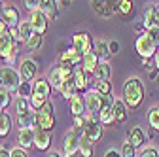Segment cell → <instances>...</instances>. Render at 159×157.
<instances>
[{
    "label": "cell",
    "instance_id": "57",
    "mask_svg": "<svg viewBox=\"0 0 159 157\" xmlns=\"http://www.w3.org/2000/svg\"><path fill=\"white\" fill-rule=\"evenodd\" d=\"M2 114H4V112H2V110H0V117H2Z\"/></svg>",
    "mask_w": 159,
    "mask_h": 157
},
{
    "label": "cell",
    "instance_id": "14",
    "mask_svg": "<svg viewBox=\"0 0 159 157\" xmlns=\"http://www.w3.org/2000/svg\"><path fill=\"white\" fill-rule=\"evenodd\" d=\"M114 96H104L102 101V108L98 112V121L101 125H114Z\"/></svg>",
    "mask_w": 159,
    "mask_h": 157
},
{
    "label": "cell",
    "instance_id": "33",
    "mask_svg": "<svg viewBox=\"0 0 159 157\" xmlns=\"http://www.w3.org/2000/svg\"><path fill=\"white\" fill-rule=\"evenodd\" d=\"M10 131H11V115L10 114H2V117H0V136H8L10 134Z\"/></svg>",
    "mask_w": 159,
    "mask_h": 157
},
{
    "label": "cell",
    "instance_id": "10",
    "mask_svg": "<svg viewBox=\"0 0 159 157\" xmlns=\"http://www.w3.org/2000/svg\"><path fill=\"white\" fill-rule=\"evenodd\" d=\"M29 23L34 30V34H40V36H44L46 30H48V23H49V19L48 15L42 11V10H36L32 13H29Z\"/></svg>",
    "mask_w": 159,
    "mask_h": 157
},
{
    "label": "cell",
    "instance_id": "20",
    "mask_svg": "<svg viewBox=\"0 0 159 157\" xmlns=\"http://www.w3.org/2000/svg\"><path fill=\"white\" fill-rule=\"evenodd\" d=\"M70 112H72V117H78V115H85L87 112V104H85V95H76L74 99L70 101Z\"/></svg>",
    "mask_w": 159,
    "mask_h": 157
},
{
    "label": "cell",
    "instance_id": "32",
    "mask_svg": "<svg viewBox=\"0 0 159 157\" xmlns=\"http://www.w3.org/2000/svg\"><path fill=\"white\" fill-rule=\"evenodd\" d=\"M48 80H49L51 87L59 91V87H61V83H63V76H61V70H59V66H53V68L49 70V74H48Z\"/></svg>",
    "mask_w": 159,
    "mask_h": 157
},
{
    "label": "cell",
    "instance_id": "18",
    "mask_svg": "<svg viewBox=\"0 0 159 157\" xmlns=\"http://www.w3.org/2000/svg\"><path fill=\"white\" fill-rule=\"evenodd\" d=\"M74 85H76V89H78V93L80 95H85L87 91H89V74L82 68V66H78L76 70H74Z\"/></svg>",
    "mask_w": 159,
    "mask_h": 157
},
{
    "label": "cell",
    "instance_id": "19",
    "mask_svg": "<svg viewBox=\"0 0 159 157\" xmlns=\"http://www.w3.org/2000/svg\"><path fill=\"white\" fill-rule=\"evenodd\" d=\"M146 142V132L140 129V127H133L129 132H127V144H131L134 150L136 148H142Z\"/></svg>",
    "mask_w": 159,
    "mask_h": 157
},
{
    "label": "cell",
    "instance_id": "5",
    "mask_svg": "<svg viewBox=\"0 0 159 157\" xmlns=\"http://www.w3.org/2000/svg\"><path fill=\"white\" fill-rule=\"evenodd\" d=\"M36 127L44 129L48 132H51L55 129V112H53V104L49 101L36 112Z\"/></svg>",
    "mask_w": 159,
    "mask_h": 157
},
{
    "label": "cell",
    "instance_id": "9",
    "mask_svg": "<svg viewBox=\"0 0 159 157\" xmlns=\"http://www.w3.org/2000/svg\"><path fill=\"white\" fill-rule=\"evenodd\" d=\"M82 55H78L72 47L68 49H61L59 51V57H57V65L59 66H72V68H78L82 66Z\"/></svg>",
    "mask_w": 159,
    "mask_h": 157
},
{
    "label": "cell",
    "instance_id": "52",
    "mask_svg": "<svg viewBox=\"0 0 159 157\" xmlns=\"http://www.w3.org/2000/svg\"><path fill=\"white\" fill-rule=\"evenodd\" d=\"M153 65H155V68L159 70V51L155 53V59H153Z\"/></svg>",
    "mask_w": 159,
    "mask_h": 157
},
{
    "label": "cell",
    "instance_id": "34",
    "mask_svg": "<svg viewBox=\"0 0 159 157\" xmlns=\"http://www.w3.org/2000/svg\"><path fill=\"white\" fill-rule=\"evenodd\" d=\"M148 123L153 131L159 132V106H153L148 110Z\"/></svg>",
    "mask_w": 159,
    "mask_h": 157
},
{
    "label": "cell",
    "instance_id": "47",
    "mask_svg": "<svg viewBox=\"0 0 159 157\" xmlns=\"http://www.w3.org/2000/svg\"><path fill=\"white\" fill-rule=\"evenodd\" d=\"M17 53H19V49H15V51H13V53H11L8 59H6V61H4V63H6V66H10V65H13V63H15V59H17Z\"/></svg>",
    "mask_w": 159,
    "mask_h": 157
},
{
    "label": "cell",
    "instance_id": "25",
    "mask_svg": "<svg viewBox=\"0 0 159 157\" xmlns=\"http://www.w3.org/2000/svg\"><path fill=\"white\" fill-rule=\"evenodd\" d=\"M17 125L19 129H36V112L30 110V112H25V114H19L17 115Z\"/></svg>",
    "mask_w": 159,
    "mask_h": 157
},
{
    "label": "cell",
    "instance_id": "49",
    "mask_svg": "<svg viewBox=\"0 0 159 157\" xmlns=\"http://www.w3.org/2000/svg\"><path fill=\"white\" fill-rule=\"evenodd\" d=\"M8 30H10V29H8V27H6V23H4V21H2V19H0V36H2V34H6V32H8Z\"/></svg>",
    "mask_w": 159,
    "mask_h": 157
},
{
    "label": "cell",
    "instance_id": "29",
    "mask_svg": "<svg viewBox=\"0 0 159 157\" xmlns=\"http://www.w3.org/2000/svg\"><path fill=\"white\" fill-rule=\"evenodd\" d=\"M95 150H93V142L82 132V138H80V155L82 157H93Z\"/></svg>",
    "mask_w": 159,
    "mask_h": 157
},
{
    "label": "cell",
    "instance_id": "35",
    "mask_svg": "<svg viewBox=\"0 0 159 157\" xmlns=\"http://www.w3.org/2000/svg\"><path fill=\"white\" fill-rule=\"evenodd\" d=\"M32 108H30V102H29V99H21V96H17L15 99V112H17V115L19 114H25V112H30Z\"/></svg>",
    "mask_w": 159,
    "mask_h": 157
},
{
    "label": "cell",
    "instance_id": "22",
    "mask_svg": "<svg viewBox=\"0 0 159 157\" xmlns=\"http://www.w3.org/2000/svg\"><path fill=\"white\" fill-rule=\"evenodd\" d=\"M17 144L19 148L23 150H29L34 146V131L32 129H19L17 132Z\"/></svg>",
    "mask_w": 159,
    "mask_h": 157
},
{
    "label": "cell",
    "instance_id": "16",
    "mask_svg": "<svg viewBox=\"0 0 159 157\" xmlns=\"http://www.w3.org/2000/svg\"><path fill=\"white\" fill-rule=\"evenodd\" d=\"M34 148L40 150V151H46L51 148V132L44 131V129H40L36 127L34 129Z\"/></svg>",
    "mask_w": 159,
    "mask_h": 157
},
{
    "label": "cell",
    "instance_id": "48",
    "mask_svg": "<svg viewBox=\"0 0 159 157\" xmlns=\"http://www.w3.org/2000/svg\"><path fill=\"white\" fill-rule=\"evenodd\" d=\"M104 157H121V151H117V150H114V148H112V150H108V151H106V155H104Z\"/></svg>",
    "mask_w": 159,
    "mask_h": 157
},
{
    "label": "cell",
    "instance_id": "12",
    "mask_svg": "<svg viewBox=\"0 0 159 157\" xmlns=\"http://www.w3.org/2000/svg\"><path fill=\"white\" fill-rule=\"evenodd\" d=\"M0 19L6 23V27L11 30V29H17L19 23H21V17H19V10L13 6V4H6L0 11Z\"/></svg>",
    "mask_w": 159,
    "mask_h": 157
},
{
    "label": "cell",
    "instance_id": "40",
    "mask_svg": "<svg viewBox=\"0 0 159 157\" xmlns=\"http://www.w3.org/2000/svg\"><path fill=\"white\" fill-rule=\"evenodd\" d=\"M133 10H134V6H133L131 0H119V13H121V15L129 17L133 13Z\"/></svg>",
    "mask_w": 159,
    "mask_h": 157
},
{
    "label": "cell",
    "instance_id": "42",
    "mask_svg": "<svg viewBox=\"0 0 159 157\" xmlns=\"http://www.w3.org/2000/svg\"><path fill=\"white\" fill-rule=\"evenodd\" d=\"M72 123H74V129L78 131H84V127H85V123H87V117L85 115H78V117H72Z\"/></svg>",
    "mask_w": 159,
    "mask_h": 157
},
{
    "label": "cell",
    "instance_id": "31",
    "mask_svg": "<svg viewBox=\"0 0 159 157\" xmlns=\"http://www.w3.org/2000/svg\"><path fill=\"white\" fill-rule=\"evenodd\" d=\"M17 30H19V38H21L23 44H27L29 38L34 34V30H32V27H30V23H29V19H27V21H21V23H19Z\"/></svg>",
    "mask_w": 159,
    "mask_h": 157
},
{
    "label": "cell",
    "instance_id": "1",
    "mask_svg": "<svg viewBox=\"0 0 159 157\" xmlns=\"http://www.w3.org/2000/svg\"><path fill=\"white\" fill-rule=\"evenodd\" d=\"M144 95H146V89H144V83H142L140 78H136V76L127 78L125 83H123V95H121V101L127 104V108L136 110L142 104Z\"/></svg>",
    "mask_w": 159,
    "mask_h": 157
},
{
    "label": "cell",
    "instance_id": "21",
    "mask_svg": "<svg viewBox=\"0 0 159 157\" xmlns=\"http://www.w3.org/2000/svg\"><path fill=\"white\" fill-rule=\"evenodd\" d=\"M129 117V108L121 99H116L114 101V121L116 123H125Z\"/></svg>",
    "mask_w": 159,
    "mask_h": 157
},
{
    "label": "cell",
    "instance_id": "30",
    "mask_svg": "<svg viewBox=\"0 0 159 157\" xmlns=\"http://www.w3.org/2000/svg\"><path fill=\"white\" fill-rule=\"evenodd\" d=\"M93 51L98 55V59H101V61H108V57H110L108 42H104V40H97V42H95V47H93Z\"/></svg>",
    "mask_w": 159,
    "mask_h": 157
},
{
    "label": "cell",
    "instance_id": "46",
    "mask_svg": "<svg viewBox=\"0 0 159 157\" xmlns=\"http://www.w3.org/2000/svg\"><path fill=\"white\" fill-rule=\"evenodd\" d=\"M10 157H27V150H23V148H11L10 150Z\"/></svg>",
    "mask_w": 159,
    "mask_h": 157
},
{
    "label": "cell",
    "instance_id": "8",
    "mask_svg": "<svg viewBox=\"0 0 159 157\" xmlns=\"http://www.w3.org/2000/svg\"><path fill=\"white\" fill-rule=\"evenodd\" d=\"M80 138H82V134H78L76 129H70L65 132V138H63V155L65 157H74V153L80 151Z\"/></svg>",
    "mask_w": 159,
    "mask_h": 157
},
{
    "label": "cell",
    "instance_id": "6",
    "mask_svg": "<svg viewBox=\"0 0 159 157\" xmlns=\"http://www.w3.org/2000/svg\"><path fill=\"white\" fill-rule=\"evenodd\" d=\"M85 117H87V123H85V127H84V131H82V132L87 136V138H89L93 144H97L98 140L102 138L104 127L101 125V121H98V117H97V115H91V114H87Z\"/></svg>",
    "mask_w": 159,
    "mask_h": 157
},
{
    "label": "cell",
    "instance_id": "56",
    "mask_svg": "<svg viewBox=\"0 0 159 157\" xmlns=\"http://www.w3.org/2000/svg\"><path fill=\"white\" fill-rule=\"evenodd\" d=\"M157 49H159V38H157Z\"/></svg>",
    "mask_w": 159,
    "mask_h": 157
},
{
    "label": "cell",
    "instance_id": "38",
    "mask_svg": "<svg viewBox=\"0 0 159 157\" xmlns=\"http://www.w3.org/2000/svg\"><path fill=\"white\" fill-rule=\"evenodd\" d=\"M10 104H11V93H10V91H6L2 85H0V110L4 112Z\"/></svg>",
    "mask_w": 159,
    "mask_h": 157
},
{
    "label": "cell",
    "instance_id": "11",
    "mask_svg": "<svg viewBox=\"0 0 159 157\" xmlns=\"http://www.w3.org/2000/svg\"><path fill=\"white\" fill-rule=\"evenodd\" d=\"M19 74H21V80L32 83L38 78V65L34 59H21V65H19Z\"/></svg>",
    "mask_w": 159,
    "mask_h": 157
},
{
    "label": "cell",
    "instance_id": "36",
    "mask_svg": "<svg viewBox=\"0 0 159 157\" xmlns=\"http://www.w3.org/2000/svg\"><path fill=\"white\" fill-rule=\"evenodd\" d=\"M15 95H17V96H21V99H30V96H32V83H29V82H21V85H19V89H17Z\"/></svg>",
    "mask_w": 159,
    "mask_h": 157
},
{
    "label": "cell",
    "instance_id": "28",
    "mask_svg": "<svg viewBox=\"0 0 159 157\" xmlns=\"http://www.w3.org/2000/svg\"><path fill=\"white\" fill-rule=\"evenodd\" d=\"M59 93H61L65 99L72 101L74 96L78 95V89H76V85H74V78H72V80H65V82L61 83V87H59Z\"/></svg>",
    "mask_w": 159,
    "mask_h": 157
},
{
    "label": "cell",
    "instance_id": "13",
    "mask_svg": "<svg viewBox=\"0 0 159 157\" xmlns=\"http://www.w3.org/2000/svg\"><path fill=\"white\" fill-rule=\"evenodd\" d=\"M51 91H53V87H51V83L48 80V76H38L36 80L32 82V95L42 96L44 101H49Z\"/></svg>",
    "mask_w": 159,
    "mask_h": 157
},
{
    "label": "cell",
    "instance_id": "23",
    "mask_svg": "<svg viewBox=\"0 0 159 157\" xmlns=\"http://www.w3.org/2000/svg\"><path fill=\"white\" fill-rule=\"evenodd\" d=\"M91 8L93 11L98 15V17H102V19H110L114 15V10L110 6V2H102V0H93L91 2Z\"/></svg>",
    "mask_w": 159,
    "mask_h": 157
},
{
    "label": "cell",
    "instance_id": "43",
    "mask_svg": "<svg viewBox=\"0 0 159 157\" xmlns=\"http://www.w3.org/2000/svg\"><path fill=\"white\" fill-rule=\"evenodd\" d=\"M119 151H121V157H134L136 155V150L131 144H127V142L121 146V150H119Z\"/></svg>",
    "mask_w": 159,
    "mask_h": 157
},
{
    "label": "cell",
    "instance_id": "55",
    "mask_svg": "<svg viewBox=\"0 0 159 157\" xmlns=\"http://www.w3.org/2000/svg\"><path fill=\"white\" fill-rule=\"evenodd\" d=\"M2 8H4V6H2V2H0V11H2Z\"/></svg>",
    "mask_w": 159,
    "mask_h": 157
},
{
    "label": "cell",
    "instance_id": "44",
    "mask_svg": "<svg viewBox=\"0 0 159 157\" xmlns=\"http://www.w3.org/2000/svg\"><path fill=\"white\" fill-rule=\"evenodd\" d=\"M138 157H159V150L153 148V146H148V148H144L140 151V155H138Z\"/></svg>",
    "mask_w": 159,
    "mask_h": 157
},
{
    "label": "cell",
    "instance_id": "41",
    "mask_svg": "<svg viewBox=\"0 0 159 157\" xmlns=\"http://www.w3.org/2000/svg\"><path fill=\"white\" fill-rule=\"evenodd\" d=\"M23 6L32 13V11H36V10H40V6H42V0H25L23 2Z\"/></svg>",
    "mask_w": 159,
    "mask_h": 157
},
{
    "label": "cell",
    "instance_id": "3",
    "mask_svg": "<svg viewBox=\"0 0 159 157\" xmlns=\"http://www.w3.org/2000/svg\"><path fill=\"white\" fill-rule=\"evenodd\" d=\"M21 74L13 66H2L0 68V85L10 93H17L19 85H21Z\"/></svg>",
    "mask_w": 159,
    "mask_h": 157
},
{
    "label": "cell",
    "instance_id": "45",
    "mask_svg": "<svg viewBox=\"0 0 159 157\" xmlns=\"http://www.w3.org/2000/svg\"><path fill=\"white\" fill-rule=\"evenodd\" d=\"M108 49H110V55H117L119 49H121V44H119L117 40H110L108 42Z\"/></svg>",
    "mask_w": 159,
    "mask_h": 157
},
{
    "label": "cell",
    "instance_id": "54",
    "mask_svg": "<svg viewBox=\"0 0 159 157\" xmlns=\"http://www.w3.org/2000/svg\"><path fill=\"white\" fill-rule=\"evenodd\" d=\"M155 11H157V17H159V4H155Z\"/></svg>",
    "mask_w": 159,
    "mask_h": 157
},
{
    "label": "cell",
    "instance_id": "4",
    "mask_svg": "<svg viewBox=\"0 0 159 157\" xmlns=\"http://www.w3.org/2000/svg\"><path fill=\"white\" fill-rule=\"evenodd\" d=\"M70 42H72V49H74L78 55H82V57H84V55H87V53H91V51H93V47H95L91 34H89V32H85V30L74 32V34H72V38H70Z\"/></svg>",
    "mask_w": 159,
    "mask_h": 157
},
{
    "label": "cell",
    "instance_id": "37",
    "mask_svg": "<svg viewBox=\"0 0 159 157\" xmlns=\"http://www.w3.org/2000/svg\"><path fill=\"white\" fill-rule=\"evenodd\" d=\"M42 42H44V36H40V34H32L25 46H27V49H29V51H36L40 46H42Z\"/></svg>",
    "mask_w": 159,
    "mask_h": 157
},
{
    "label": "cell",
    "instance_id": "51",
    "mask_svg": "<svg viewBox=\"0 0 159 157\" xmlns=\"http://www.w3.org/2000/svg\"><path fill=\"white\" fill-rule=\"evenodd\" d=\"M48 157H65V155H63V153H59V151H49Z\"/></svg>",
    "mask_w": 159,
    "mask_h": 157
},
{
    "label": "cell",
    "instance_id": "50",
    "mask_svg": "<svg viewBox=\"0 0 159 157\" xmlns=\"http://www.w3.org/2000/svg\"><path fill=\"white\" fill-rule=\"evenodd\" d=\"M0 157H10V150H6L4 146H0Z\"/></svg>",
    "mask_w": 159,
    "mask_h": 157
},
{
    "label": "cell",
    "instance_id": "26",
    "mask_svg": "<svg viewBox=\"0 0 159 157\" xmlns=\"http://www.w3.org/2000/svg\"><path fill=\"white\" fill-rule=\"evenodd\" d=\"M98 63H101V59H98V55H97L95 51H91V53L84 55V59H82V68H84L87 74H93V72L97 70Z\"/></svg>",
    "mask_w": 159,
    "mask_h": 157
},
{
    "label": "cell",
    "instance_id": "17",
    "mask_svg": "<svg viewBox=\"0 0 159 157\" xmlns=\"http://www.w3.org/2000/svg\"><path fill=\"white\" fill-rule=\"evenodd\" d=\"M15 49H17V42L11 38L10 30H8L6 34L0 36V59H4V61H6V59H8Z\"/></svg>",
    "mask_w": 159,
    "mask_h": 157
},
{
    "label": "cell",
    "instance_id": "27",
    "mask_svg": "<svg viewBox=\"0 0 159 157\" xmlns=\"http://www.w3.org/2000/svg\"><path fill=\"white\" fill-rule=\"evenodd\" d=\"M40 10H42L49 21H53V19L59 17V2H55V0H42V6H40Z\"/></svg>",
    "mask_w": 159,
    "mask_h": 157
},
{
    "label": "cell",
    "instance_id": "39",
    "mask_svg": "<svg viewBox=\"0 0 159 157\" xmlns=\"http://www.w3.org/2000/svg\"><path fill=\"white\" fill-rule=\"evenodd\" d=\"M95 91L101 93L102 96H112V83L110 82H97L95 83Z\"/></svg>",
    "mask_w": 159,
    "mask_h": 157
},
{
    "label": "cell",
    "instance_id": "24",
    "mask_svg": "<svg viewBox=\"0 0 159 157\" xmlns=\"http://www.w3.org/2000/svg\"><path fill=\"white\" fill-rule=\"evenodd\" d=\"M95 76V83L97 82H110V76H112V66L108 61H101L97 66V70L93 72Z\"/></svg>",
    "mask_w": 159,
    "mask_h": 157
},
{
    "label": "cell",
    "instance_id": "7",
    "mask_svg": "<svg viewBox=\"0 0 159 157\" xmlns=\"http://www.w3.org/2000/svg\"><path fill=\"white\" fill-rule=\"evenodd\" d=\"M142 25H144V32H148L150 36H153L157 40V38H159V17H157L155 6H150V8L144 10Z\"/></svg>",
    "mask_w": 159,
    "mask_h": 157
},
{
    "label": "cell",
    "instance_id": "2",
    "mask_svg": "<svg viewBox=\"0 0 159 157\" xmlns=\"http://www.w3.org/2000/svg\"><path fill=\"white\" fill-rule=\"evenodd\" d=\"M134 49H136V53L140 55L142 59H152L159 51L157 49V40H155L153 36H150L148 32H142L134 40Z\"/></svg>",
    "mask_w": 159,
    "mask_h": 157
},
{
    "label": "cell",
    "instance_id": "15",
    "mask_svg": "<svg viewBox=\"0 0 159 157\" xmlns=\"http://www.w3.org/2000/svg\"><path fill=\"white\" fill-rule=\"evenodd\" d=\"M102 101H104V96L101 93H97L95 89H89L85 93V104H87V112L91 115H97L98 117V112H101L102 108Z\"/></svg>",
    "mask_w": 159,
    "mask_h": 157
},
{
    "label": "cell",
    "instance_id": "53",
    "mask_svg": "<svg viewBox=\"0 0 159 157\" xmlns=\"http://www.w3.org/2000/svg\"><path fill=\"white\" fill-rule=\"evenodd\" d=\"M66 6H70L68 0H63V2H59V8H66Z\"/></svg>",
    "mask_w": 159,
    "mask_h": 157
}]
</instances>
